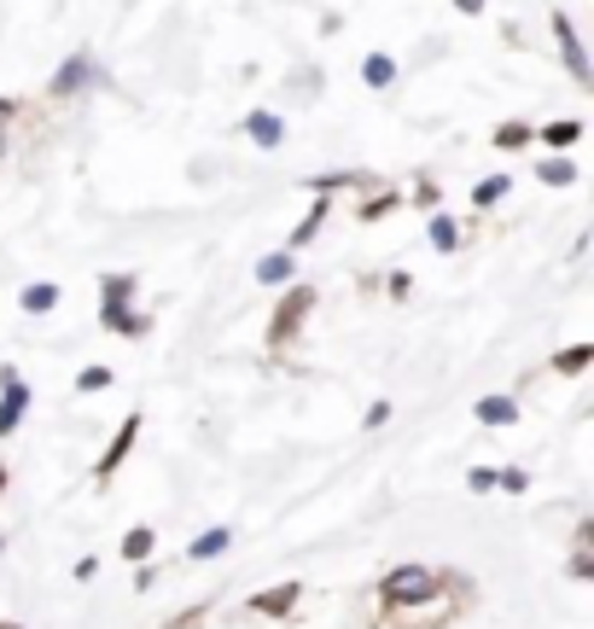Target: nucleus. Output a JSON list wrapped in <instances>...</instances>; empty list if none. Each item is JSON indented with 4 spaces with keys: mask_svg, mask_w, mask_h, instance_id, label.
<instances>
[{
    "mask_svg": "<svg viewBox=\"0 0 594 629\" xmlns=\"http://www.w3.org/2000/svg\"><path fill=\"white\" fill-rule=\"evenodd\" d=\"M473 600H478L473 577H466V572H443L432 595H420L414 606H402V612H391L385 623H391V629H449Z\"/></svg>",
    "mask_w": 594,
    "mask_h": 629,
    "instance_id": "nucleus-1",
    "label": "nucleus"
},
{
    "mask_svg": "<svg viewBox=\"0 0 594 629\" xmlns=\"http://www.w3.org/2000/svg\"><path fill=\"white\" fill-rule=\"evenodd\" d=\"M134 286H140L134 274H106L99 280V327L117 333V338H147V327H152L147 315H134Z\"/></svg>",
    "mask_w": 594,
    "mask_h": 629,
    "instance_id": "nucleus-2",
    "label": "nucleus"
},
{
    "mask_svg": "<svg viewBox=\"0 0 594 629\" xmlns=\"http://www.w3.org/2000/svg\"><path fill=\"white\" fill-rule=\"evenodd\" d=\"M443 572H432V565H391V572L379 577V618L402 612V606H414L420 595H432Z\"/></svg>",
    "mask_w": 594,
    "mask_h": 629,
    "instance_id": "nucleus-3",
    "label": "nucleus"
},
{
    "mask_svg": "<svg viewBox=\"0 0 594 629\" xmlns=\"http://www.w3.org/2000/svg\"><path fill=\"white\" fill-rule=\"evenodd\" d=\"M315 303H321V292L315 286H285V297L274 303V315H269V350H285V344H292L298 333H303V321L315 315Z\"/></svg>",
    "mask_w": 594,
    "mask_h": 629,
    "instance_id": "nucleus-4",
    "label": "nucleus"
},
{
    "mask_svg": "<svg viewBox=\"0 0 594 629\" xmlns=\"http://www.w3.org/2000/svg\"><path fill=\"white\" fill-rule=\"evenodd\" d=\"M298 595H303V583H298V577H285V583H274V588H257V595L245 600V606H251L257 618H274V623H285V618L298 612Z\"/></svg>",
    "mask_w": 594,
    "mask_h": 629,
    "instance_id": "nucleus-5",
    "label": "nucleus"
},
{
    "mask_svg": "<svg viewBox=\"0 0 594 629\" xmlns=\"http://www.w3.org/2000/svg\"><path fill=\"white\" fill-rule=\"evenodd\" d=\"M548 30H554V42H560V53H565L571 83L588 88V83H594V71H588V53H583V42H577V30H571V18H565V12H554V18H548Z\"/></svg>",
    "mask_w": 594,
    "mask_h": 629,
    "instance_id": "nucleus-6",
    "label": "nucleus"
},
{
    "mask_svg": "<svg viewBox=\"0 0 594 629\" xmlns=\"http://www.w3.org/2000/svg\"><path fill=\"white\" fill-rule=\"evenodd\" d=\"M140 425H147V420H140V414H129V420H122V425H117V437H111V449H106V455H99V460H94V484H106V478L117 473V466H122V460H129V449H134V437H140Z\"/></svg>",
    "mask_w": 594,
    "mask_h": 629,
    "instance_id": "nucleus-7",
    "label": "nucleus"
},
{
    "mask_svg": "<svg viewBox=\"0 0 594 629\" xmlns=\"http://www.w3.org/2000/svg\"><path fill=\"white\" fill-rule=\"evenodd\" d=\"M30 402H35V391H30L24 379H7V384H0V437H12L18 425H24Z\"/></svg>",
    "mask_w": 594,
    "mask_h": 629,
    "instance_id": "nucleus-8",
    "label": "nucleus"
},
{
    "mask_svg": "<svg viewBox=\"0 0 594 629\" xmlns=\"http://www.w3.org/2000/svg\"><path fill=\"white\" fill-rule=\"evenodd\" d=\"M88 83H94V58H88V53H71L65 65H58V76H53L47 94H53V99H71L76 88H88Z\"/></svg>",
    "mask_w": 594,
    "mask_h": 629,
    "instance_id": "nucleus-9",
    "label": "nucleus"
},
{
    "mask_svg": "<svg viewBox=\"0 0 594 629\" xmlns=\"http://www.w3.org/2000/svg\"><path fill=\"white\" fill-rule=\"evenodd\" d=\"M245 134H251V140H257L262 152H274L280 140H285V123H280L274 111H251V117H245Z\"/></svg>",
    "mask_w": 594,
    "mask_h": 629,
    "instance_id": "nucleus-10",
    "label": "nucleus"
},
{
    "mask_svg": "<svg viewBox=\"0 0 594 629\" xmlns=\"http://www.w3.org/2000/svg\"><path fill=\"white\" fill-rule=\"evenodd\" d=\"M326 216H333V198H315V205L310 210H303V221H298V228H292V257L303 251V246H310V239L326 228Z\"/></svg>",
    "mask_w": 594,
    "mask_h": 629,
    "instance_id": "nucleus-11",
    "label": "nucleus"
},
{
    "mask_svg": "<svg viewBox=\"0 0 594 629\" xmlns=\"http://www.w3.org/2000/svg\"><path fill=\"white\" fill-rule=\"evenodd\" d=\"M292 274H298V257H292V251H274V257L257 262V280H262V286H292Z\"/></svg>",
    "mask_w": 594,
    "mask_h": 629,
    "instance_id": "nucleus-12",
    "label": "nucleus"
},
{
    "mask_svg": "<svg viewBox=\"0 0 594 629\" xmlns=\"http://www.w3.org/2000/svg\"><path fill=\"white\" fill-rule=\"evenodd\" d=\"M473 414H478V425H514L519 420V397H507V391L501 397H484Z\"/></svg>",
    "mask_w": 594,
    "mask_h": 629,
    "instance_id": "nucleus-13",
    "label": "nucleus"
},
{
    "mask_svg": "<svg viewBox=\"0 0 594 629\" xmlns=\"http://www.w3.org/2000/svg\"><path fill=\"white\" fill-rule=\"evenodd\" d=\"M152 547H158V531H152V524H134V531H122V560H129V565H147Z\"/></svg>",
    "mask_w": 594,
    "mask_h": 629,
    "instance_id": "nucleus-14",
    "label": "nucleus"
},
{
    "mask_svg": "<svg viewBox=\"0 0 594 629\" xmlns=\"http://www.w3.org/2000/svg\"><path fill=\"white\" fill-rule=\"evenodd\" d=\"M361 83H367V88H391V83H397V58H391V53H367V58H361Z\"/></svg>",
    "mask_w": 594,
    "mask_h": 629,
    "instance_id": "nucleus-15",
    "label": "nucleus"
},
{
    "mask_svg": "<svg viewBox=\"0 0 594 629\" xmlns=\"http://www.w3.org/2000/svg\"><path fill=\"white\" fill-rule=\"evenodd\" d=\"M228 547H234V531H228V524H216V531H204L187 547V560H216V554H228Z\"/></svg>",
    "mask_w": 594,
    "mask_h": 629,
    "instance_id": "nucleus-16",
    "label": "nucleus"
},
{
    "mask_svg": "<svg viewBox=\"0 0 594 629\" xmlns=\"http://www.w3.org/2000/svg\"><path fill=\"white\" fill-rule=\"evenodd\" d=\"M537 181L542 187H571V181H577V164H571V158H537Z\"/></svg>",
    "mask_w": 594,
    "mask_h": 629,
    "instance_id": "nucleus-17",
    "label": "nucleus"
},
{
    "mask_svg": "<svg viewBox=\"0 0 594 629\" xmlns=\"http://www.w3.org/2000/svg\"><path fill=\"white\" fill-rule=\"evenodd\" d=\"M507 193H514V181H507V175H484L478 187H473V205H478V210H496Z\"/></svg>",
    "mask_w": 594,
    "mask_h": 629,
    "instance_id": "nucleus-18",
    "label": "nucleus"
},
{
    "mask_svg": "<svg viewBox=\"0 0 594 629\" xmlns=\"http://www.w3.org/2000/svg\"><path fill=\"white\" fill-rule=\"evenodd\" d=\"M588 361H594V344H571V350H560V356H554V373L577 379V373H588Z\"/></svg>",
    "mask_w": 594,
    "mask_h": 629,
    "instance_id": "nucleus-19",
    "label": "nucleus"
},
{
    "mask_svg": "<svg viewBox=\"0 0 594 629\" xmlns=\"http://www.w3.org/2000/svg\"><path fill=\"white\" fill-rule=\"evenodd\" d=\"M577 140H583V123H571V117H560V123H548V129H542V147H554V152L577 147Z\"/></svg>",
    "mask_w": 594,
    "mask_h": 629,
    "instance_id": "nucleus-20",
    "label": "nucleus"
},
{
    "mask_svg": "<svg viewBox=\"0 0 594 629\" xmlns=\"http://www.w3.org/2000/svg\"><path fill=\"white\" fill-rule=\"evenodd\" d=\"M18 303H24L30 315H47L53 303H58V286H53V280H35V286H24V297H18Z\"/></svg>",
    "mask_w": 594,
    "mask_h": 629,
    "instance_id": "nucleus-21",
    "label": "nucleus"
},
{
    "mask_svg": "<svg viewBox=\"0 0 594 629\" xmlns=\"http://www.w3.org/2000/svg\"><path fill=\"white\" fill-rule=\"evenodd\" d=\"M432 246L443 257H455L461 251V228H455V216H432Z\"/></svg>",
    "mask_w": 594,
    "mask_h": 629,
    "instance_id": "nucleus-22",
    "label": "nucleus"
},
{
    "mask_svg": "<svg viewBox=\"0 0 594 629\" xmlns=\"http://www.w3.org/2000/svg\"><path fill=\"white\" fill-rule=\"evenodd\" d=\"M496 147H501V152L530 147V123H501V129H496Z\"/></svg>",
    "mask_w": 594,
    "mask_h": 629,
    "instance_id": "nucleus-23",
    "label": "nucleus"
},
{
    "mask_svg": "<svg viewBox=\"0 0 594 629\" xmlns=\"http://www.w3.org/2000/svg\"><path fill=\"white\" fill-rule=\"evenodd\" d=\"M397 205H402L397 193H379V198H367V205H356V216H361V221H379V216H391Z\"/></svg>",
    "mask_w": 594,
    "mask_h": 629,
    "instance_id": "nucleus-24",
    "label": "nucleus"
},
{
    "mask_svg": "<svg viewBox=\"0 0 594 629\" xmlns=\"http://www.w3.org/2000/svg\"><path fill=\"white\" fill-rule=\"evenodd\" d=\"M496 490H507V496H525V490H530L525 466H501V473H496Z\"/></svg>",
    "mask_w": 594,
    "mask_h": 629,
    "instance_id": "nucleus-25",
    "label": "nucleus"
},
{
    "mask_svg": "<svg viewBox=\"0 0 594 629\" xmlns=\"http://www.w3.org/2000/svg\"><path fill=\"white\" fill-rule=\"evenodd\" d=\"M111 379H117V373H111V368H99V361H94V368H82V373H76V391H106Z\"/></svg>",
    "mask_w": 594,
    "mask_h": 629,
    "instance_id": "nucleus-26",
    "label": "nucleus"
},
{
    "mask_svg": "<svg viewBox=\"0 0 594 629\" xmlns=\"http://www.w3.org/2000/svg\"><path fill=\"white\" fill-rule=\"evenodd\" d=\"M466 490L489 496V490H496V466H473V473H466Z\"/></svg>",
    "mask_w": 594,
    "mask_h": 629,
    "instance_id": "nucleus-27",
    "label": "nucleus"
},
{
    "mask_svg": "<svg viewBox=\"0 0 594 629\" xmlns=\"http://www.w3.org/2000/svg\"><path fill=\"white\" fill-rule=\"evenodd\" d=\"M204 618H210V606L198 600V606H187V612H181V618H170V629H198Z\"/></svg>",
    "mask_w": 594,
    "mask_h": 629,
    "instance_id": "nucleus-28",
    "label": "nucleus"
},
{
    "mask_svg": "<svg viewBox=\"0 0 594 629\" xmlns=\"http://www.w3.org/2000/svg\"><path fill=\"white\" fill-rule=\"evenodd\" d=\"M158 583V565L147 560V565H134V588H140V595H147V588Z\"/></svg>",
    "mask_w": 594,
    "mask_h": 629,
    "instance_id": "nucleus-29",
    "label": "nucleus"
},
{
    "mask_svg": "<svg viewBox=\"0 0 594 629\" xmlns=\"http://www.w3.org/2000/svg\"><path fill=\"white\" fill-rule=\"evenodd\" d=\"M385 286H391V297H408V292H414V280H408V274H391Z\"/></svg>",
    "mask_w": 594,
    "mask_h": 629,
    "instance_id": "nucleus-30",
    "label": "nucleus"
},
{
    "mask_svg": "<svg viewBox=\"0 0 594 629\" xmlns=\"http://www.w3.org/2000/svg\"><path fill=\"white\" fill-rule=\"evenodd\" d=\"M455 7H461L466 18H478V12H484V0H455Z\"/></svg>",
    "mask_w": 594,
    "mask_h": 629,
    "instance_id": "nucleus-31",
    "label": "nucleus"
},
{
    "mask_svg": "<svg viewBox=\"0 0 594 629\" xmlns=\"http://www.w3.org/2000/svg\"><path fill=\"white\" fill-rule=\"evenodd\" d=\"M18 111V99H0V123H7V117Z\"/></svg>",
    "mask_w": 594,
    "mask_h": 629,
    "instance_id": "nucleus-32",
    "label": "nucleus"
},
{
    "mask_svg": "<svg viewBox=\"0 0 594 629\" xmlns=\"http://www.w3.org/2000/svg\"><path fill=\"white\" fill-rule=\"evenodd\" d=\"M0 629H24V623H7V618H0Z\"/></svg>",
    "mask_w": 594,
    "mask_h": 629,
    "instance_id": "nucleus-33",
    "label": "nucleus"
},
{
    "mask_svg": "<svg viewBox=\"0 0 594 629\" xmlns=\"http://www.w3.org/2000/svg\"><path fill=\"white\" fill-rule=\"evenodd\" d=\"M0 490H7V466H0Z\"/></svg>",
    "mask_w": 594,
    "mask_h": 629,
    "instance_id": "nucleus-34",
    "label": "nucleus"
},
{
    "mask_svg": "<svg viewBox=\"0 0 594 629\" xmlns=\"http://www.w3.org/2000/svg\"><path fill=\"white\" fill-rule=\"evenodd\" d=\"M0 547H7V536H0Z\"/></svg>",
    "mask_w": 594,
    "mask_h": 629,
    "instance_id": "nucleus-35",
    "label": "nucleus"
}]
</instances>
